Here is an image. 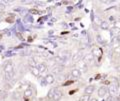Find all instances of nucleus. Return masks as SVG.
I'll use <instances>...</instances> for the list:
<instances>
[{
  "mask_svg": "<svg viewBox=\"0 0 120 101\" xmlns=\"http://www.w3.org/2000/svg\"><path fill=\"white\" fill-rule=\"evenodd\" d=\"M119 32H120V29L118 27H114V28H112V30H111L112 34H118Z\"/></svg>",
  "mask_w": 120,
  "mask_h": 101,
  "instance_id": "20",
  "label": "nucleus"
},
{
  "mask_svg": "<svg viewBox=\"0 0 120 101\" xmlns=\"http://www.w3.org/2000/svg\"><path fill=\"white\" fill-rule=\"evenodd\" d=\"M90 95H86V94H84V95H82V96H80V98H79V100L78 101H90Z\"/></svg>",
  "mask_w": 120,
  "mask_h": 101,
  "instance_id": "18",
  "label": "nucleus"
},
{
  "mask_svg": "<svg viewBox=\"0 0 120 101\" xmlns=\"http://www.w3.org/2000/svg\"><path fill=\"white\" fill-rule=\"evenodd\" d=\"M77 65H78L77 69H79L81 71V73L82 72H86V71H87V65H86L82 60H80L79 62H77Z\"/></svg>",
  "mask_w": 120,
  "mask_h": 101,
  "instance_id": "6",
  "label": "nucleus"
},
{
  "mask_svg": "<svg viewBox=\"0 0 120 101\" xmlns=\"http://www.w3.org/2000/svg\"><path fill=\"white\" fill-rule=\"evenodd\" d=\"M5 9V5L4 4H2V3H0V10H4Z\"/></svg>",
  "mask_w": 120,
  "mask_h": 101,
  "instance_id": "25",
  "label": "nucleus"
},
{
  "mask_svg": "<svg viewBox=\"0 0 120 101\" xmlns=\"http://www.w3.org/2000/svg\"><path fill=\"white\" fill-rule=\"evenodd\" d=\"M63 70H64V65L63 64H56L52 67V69H51L52 73L51 74H59V73H61Z\"/></svg>",
  "mask_w": 120,
  "mask_h": 101,
  "instance_id": "2",
  "label": "nucleus"
},
{
  "mask_svg": "<svg viewBox=\"0 0 120 101\" xmlns=\"http://www.w3.org/2000/svg\"><path fill=\"white\" fill-rule=\"evenodd\" d=\"M32 93H33V89H32L31 86H29V87L24 91V96L25 97H30V96H32Z\"/></svg>",
  "mask_w": 120,
  "mask_h": 101,
  "instance_id": "14",
  "label": "nucleus"
},
{
  "mask_svg": "<svg viewBox=\"0 0 120 101\" xmlns=\"http://www.w3.org/2000/svg\"><path fill=\"white\" fill-rule=\"evenodd\" d=\"M36 68L38 69L39 73H44V72H46V70H47V65L45 64V63L40 62V63H38V64H37Z\"/></svg>",
  "mask_w": 120,
  "mask_h": 101,
  "instance_id": "5",
  "label": "nucleus"
},
{
  "mask_svg": "<svg viewBox=\"0 0 120 101\" xmlns=\"http://www.w3.org/2000/svg\"><path fill=\"white\" fill-rule=\"evenodd\" d=\"M99 49H97V48H94V49L92 50V55L94 56V55H96V56H98L99 55Z\"/></svg>",
  "mask_w": 120,
  "mask_h": 101,
  "instance_id": "21",
  "label": "nucleus"
},
{
  "mask_svg": "<svg viewBox=\"0 0 120 101\" xmlns=\"http://www.w3.org/2000/svg\"><path fill=\"white\" fill-rule=\"evenodd\" d=\"M90 101H98V100H97L96 98H92V99H90Z\"/></svg>",
  "mask_w": 120,
  "mask_h": 101,
  "instance_id": "27",
  "label": "nucleus"
},
{
  "mask_svg": "<svg viewBox=\"0 0 120 101\" xmlns=\"http://www.w3.org/2000/svg\"><path fill=\"white\" fill-rule=\"evenodd\" d=\"M16 36H17V37H18V38H19L20 40H23V37H22L21 33H18V32H17V33H16Z\"/></svg>",
  "mask_w": 120,
  "mask_h": 101,
  "instance_id": "23",
  "label": "nucleus"
},
{
  "mask_svg": "<svg viewBox=\"0 0 120 101\" xmlns=\"http://www.w3.org/2000/svg\"><path fill=\"white\" fill-rule=\"evenodd\" d=\"M80 60H82V52L79 51V52H76L73 56H72V61L73 62H79Z\"/></svg>",
  "mask_w": 120,
  "mask_h": 101,
  "instance_id": "7",
  "label": "nucleus"
},
{
  "mask_svg": "<svg viewBox=\"0 0 120 101\" xmlns=\"http://www.w3.org/2000/svg\"><path fill=\"white\" fill-rule=\"evenodd\" d=\"M100 27L102 29H108V28H109V23H108L107 21H101Z\"/></svg>",
  "mask_w": 120,
  "mask_h": 101,
  "instance_id": "17",
  "label": "nucleus"
},
{
  "mask_svg": "<svg viewBox=\"0 0 120 101\" xmlns=\"http://www.w3.org/2000/svg\"><path fill=\"white\" fill-rule=\"evenodd\" d=\"M30 71H31V73L33 74L34 76H39V71L38 69L36 68V67H30Z\"/></svg>",
  "mask_w": 120,
  "mask_h": 101,
  "instance_id": "16",
  "label": "nucleus"
},
{
  "mask_svg": "<svg viewBox=\"0 0 120 101\" xmlns=\"http://www.w3.org/2000/svg\"><path fill=\"white\" fill-rule=\"evenodd\" d=\"M4 72L9 73V72H14V64L11 61H8L5 63L4 65Z\"/></svg>",
  "mask_w": 120,
  "mask_h": 101,
  "instance_id": "3",
  "label": "nucleus"
},
{
  "mask_svg": "<svg viewBox=\"0 0 120 101\" xmlns=\"http://www.w3.org/2000/svg\"><path fill=\"white\" fill-rule=\"evenodd\" d=\"M107 93H108V89L105 87V86H102V87H100V88L98 89V92H97V94H98L99 97L103 98V97L106 96Z\"/></svg>",
  "mask_w": 120,
  "mask_h": 101,
  "instance_id": "4",
  "label": "nucleus"
},
{
  "mask_svg": "<svg viewBox=\"0 0 120 101\" xmlns=\"http://www.w3.org/2000/svg\"><path fill=\"white\" fill-rule=\"evenodd\" d=\"M6 95H7V93L5 91H2L1 93H0V97H1V98H5Z\"/></svg>",
  "mask_w": 120,
  "mask_h": 101,
  "instance_id": "22",
  "label": "nucleus"
},
{
  "mask_svg": "<svg viewBox=\"0 0 120 101\" xmlns=\"http://www.w3.org/2000/svg\"><path fill=\"white\" fill-rule=\"evenodd\" d=\"M58 89L57 88H51L49 91H48V94H47V98L48 99H52L53 98V96H54V94L56 93V91H57Z\"/></svg>",
  "mask_w": 120,
  "mask_h": 101,
  "instance_id": "12",
  "label": "nucleus"
},
{
  "mask_svg": "<svg viewBox=\"0 0 120 101\" xmlns=\"http://www.w3.org/2000/svg\"><path fill=\"white\" fill-rule=\"evenodd\" d=\"M94 90H95V86L94 85H89L84 89V93L86 95H90L94 92Z\"/></svg>",
  "mask_w": 120,
  "mask_h": 101,
  "instance_id": "8",
  "label": "nucleus"
},
{
  "mask_svg": "<svg viewBox=\"0 0 120 101\" xmlns=\"http://www.w3.org/2000/svg\"><path fill=\"white\" fill-rule=\"evenodd\" d=\"M28 64L30 67H36L37 66V63L34 61V59L33 58H30L29 60H28Z\"/></svg>",
  "mask_w": 120,
  "mask_h": 101,
  "instance_id": "19",
  "label": "nucleus"
},
{
  "mask_svg": "<svg viewBox=\"0 0 120 101\" xmlns=\"http://www.w3.org/2000/svg\"><path fill=\"white\" fill-rule=\"evenodd\" d=\"M117 90H118V88L116 87L114 84H111V85L109 86V89H108V91H109L111 94H115V93L117 92Z\"/></svg>",
  "mask_w": 120,
  "mask_h": 101,
  "instance_id": "15",
  "label": "nucleus"
},
{
  "mask_svg": "<svg viewBox=\"0 0 120 101\" xmlns=\"http://www.w3.org/2000/svg\"><path fill=\"white\" fill-rule=\"evenodd\" d=\"M93 60H94V56L92 55V53H88V54H86L82 57V61H83L86 65L91 64V63L93 62Z\"/></svg>",
  "mask_w": 120,
  "mask_h": 101,
  "instance_id": "1",
  "label": "nucleus"
},
{
  "mask_svg": "<svg viewBox=\"0 0 120 101\" xmlns=\"http://www.w3.org/2000/svg\"><path fill=\"white\" fill-rule=\"evenodd\" d=\"M97 40H98V42H102L103 43V40H102V38H101L100 35H97Z\"/></svg>",
  "mask_w": 120,
  "mask_h": 101,
  "instance_id": "24",
  "label": "nucleus"
},
{
  "mask_svg": "<svg viewBox=\"0 0 120 101\" xmlns=\"http://www.w3.org/2000/svg\"><path fill=\"white\" fill-rule=\"evenodd\" d=\"M61 98H62V92H61V91H59V90H57V91H56V93L54 94V96H53V98H52V99H53L54 101H59Z\"/></svg>",
  "mask_w": 120,
  "mask_h": 101,
  "instance_id": "13",
  "label": "nucleus"
},
{
  "mask_svg": "<svg viewBox=\"0 0 120 101\" xmlns=\"http://www.w3.org/2000/svg\"><path fill=\"white\" fill-rule=\"evenodd\" d=\"M14 76H15V73H14V72L5 73V74H4V79H5L6 82H10L11 80L14 79Z\"/></svg>",
  "mask_w": 120,
  "mask_h": 101,
  "instance_id": "9",
  "label": "nucleus"
},
{
  "mask_svg": "<svg viewBox=\"0 0 120 101\" xmlns=\"http://www.w3.org/2000/svg\"><path fill=\"white\" fill-rule=\"evenodd\" d=\"M81 71L79 70V69H77V68H74V69H72V71H71V75H72L73 77H75V78H79L80 76H81Z\"/></svg>",
  "mask_w": 120,
  "mask_h": 101,
  "instance_id": "11",
  "label": "nucleus"
},
{
  "mask_svg": "<svg viewBox=\"0 0 120 101\" xmlns=\"http://www.w3.org/2000/svg\"><path fill=\"white\" fill-rule=\"evenodd\" d=\"M70 83H71V81H67V82H65L63 85H65V86H67V85H70Z\"/></svg>",
  "mask_w": 120,
  "mask_h": 101,
  "instance_id": "26",
  "label": "nucleus"
},
{
  "mask_svg": "<svg viewBox=\"0 0 120 101\" xmlns=\"http://www.w3.org/2000/svg\"><path fill=\"white\" fill-rule=\"evenodd\" d=\"M45 81H46V83H48V84H52L55 81L54 75L53 74H48V75H46L45 76Z\"/></svg>",
  "mask_w": 120,
  "mask_h": 101,
  "instance_id": "10",
  "label": "nucleus"
},
{
  "mask_svg": "<svg viewBox=\"0 0 120 101\" xmlns=\"http://www.w3.org/2000/svg\"><path fill=\"white\" fill-rule=\"evenodd\" d=\"M119 82H120V76H119Z\"/></svg>",
  "mask_w": 120,
  "mask_h": 101,
  "instance_id": "28",
  "label": "nucleus"
}]
</instances>
